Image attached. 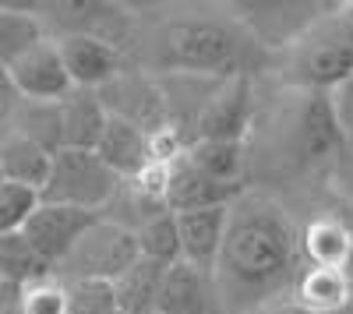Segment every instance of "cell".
<instances>
[{"label":"cell","instance_id":"1","mask_svg":"<svg viewBox=\"0 0 353 314\" xmlns=\"http://www.w3.org/2000/svg\"><path fill=\"white\" fill-rule=\"evenodd\" d=\"M297 230L269 194H241L230 205L226 237L216 258V286L226 314H251L297 282Z\"/></svg>","mask_w":353,"mask_h":314},{"label":"cell","instance_id":"2","mask_svg":"<svg viewBox=\"0 0 353 314\" xmlns=\"http://www.w3.org/2000/svg\"><path fill=\"white\" fill-rule=\"evenodd\" d=\"M290 78L307 92H332L353 78V4L318 14L290 50Z\"/></svg>","mask_w":353,"mask_h":314},{"label":"cell","instance_id":"3","mask_svg":"<svg viewBox=\"0 0 353 314\" xmlns=\"http://www.w3.org/2000/svg\"><path fill=\"white\" fill-rule=\"evenodd\" d=\"M248 39L241 28L216 18H176L163 28L159 64L184 74H244L237 71Z\"/></svg>","mask_w":353,"mask_h":314},{"label":"cell","instance_id":"4","mask_svg":"<svg viewBox=\"0 0 353 314\" xmlns=\"http://www.w3.org/2000/svg\"><path fill=\"white\" fill-rule=\"evenodd\" d=\"M121 177L96 156L85 149H61L53 156L50 166V180L39 191V202L50 205H71V209H85V212H99L117 198L121 191Z\"/></svg>","mask_w":353,"mask_h":314},{"label":"cell","instance_id":"5","mask_svg":"<svg viewBox=\"0 0 353 314\" xmlns=\"http://www.w3.org/2000/svg\"><path fill=\"white\" fill-rule=\"evenodd\" d=\"M138 258L141 254H138L134 230H128V226L103 216L96 226H88V230L81 233V240L71 247V254L53 272H61L64 282H71V279L113 282V279H121Z\"/></svg>","mask_w":353,"mask_h":314},{"label":"cell","instance_id":"6","mask_svg":"<svg viewBox=\"0 0 353 314\" xmlns=\"http://www.w3.org/2000/svg\"><path fill=\"white\" fill-rule=\"evenodd\" d=\"M103 216L99 212H85V209H71V205H50V202H39V209L28 216V222L21 226L25 240L36 247V254L50 265L57 269L71 247L81 240V233L88 230V226H96Z\"/></svg>","mask_w":353,"mask_h":314},{"label":"cell","instance_id":"7","mask_svg":"<svg viewBox=\"0 0 353 314\" xmlns=\"http://www.w3.org/2000/svg\"><path fill=\"white\" fill-rule=\"evenodd\" d=\"M343 145L346 141L339 131L332 92H307L297 109V121H293V138H290L293 159L304 166L325 163V159H336L343 152Z\"/></svg>","mask_w":353,"mask_h":314},{"label":"cell","instance_id":"8","mask_svg":"<svg viewBox=\"0 0 353 314\" xmlns=\"http://www.w3.org/2000/svg\"><path fill=\"white\" fill-rule=\"evenodd\" d=\"M251 113V78H223L198 109V141H244Z\"/></svg>","mask_w":353,"mask_h":314},{"label":"cell","instance_id":"9","mask_svg":"<svg viewBox=\"0 0 353 314\" xmlns=\"http://www.w3.org/2000/svg\"><path fill=\"white\" fill-rule=\"evenodd\" d=\"M8 74H11L14 92L25 96L28 103H61L74 89L53 39H43L32 50H25L8 67Z\"/></svg>","mask_w":353,"mask_h":314},{"label":"cell","instance_id":"10","mask_svg":"<svg viewBox=\"0 0 353 314\" xmlns=\"http://www.w3.org/2000/svg\"><path fill=\"white\" fill-rule=\"evenodd\" d=\"M159 314H226L219 297L216 275L209 269H198L191 262H176L163 275L159 290Z\"/></svg>","mask_w":353,"mask_h":314},{"label":"cell","instance_id":"11","mask_svg":"<svg viewBox=\"0 0 353 314\" xmlns=\"http://www.w3.org/2000/svg\"><path fill=\"white\" fill-rule=\"evenodd\" d=\"M244 194L241 184H223L205 177L201 169H194L184 156L170 166V187H166V212H198V209H223L233 205Z\"/></svg>","mask_w":353,"mask_h":314},{"label":"cell","instance_id":"12","mask_svg":"<svg viewBox=\"0 0 353 314\" xmlns=\"http://www.w3.org/2000/svg\"><path fill=\"white\" fill-rule=\"evenodd\" d=\"M57 50H61L64 71L71 78L74 89H92L99 92L103 85H110L117 78V50L88 32H71L64 39H57Z\"/></svg>","mask_w":353,"mask_h":314},{"label":"cell","instance_id":"13","mask_svg":"<svg viewBox=\"0 0 353 314\" xmlns=\"http://www.w3.org/2000/svg\"><path fill=\"white\" fill-rule=\"evenodd\" d=\"M226 216H230V205L176 216V230H181V262H191V265L209 269V272L216 269L219 247H223V237H226Z\"/></svg>","mask_w":353,"mask_h":314},{"label":"cell","instance_id":"14","mask_svg":"<svg viewBox=\"0 0 353 314\" xmlns=\"http://www.w3.org/2000/svg\"><path fill=\"white\" fill-rule=\"evenodd\" d=\"M96 156L113 169L121 180H131L138 169L152 159L149 152V134L141 127H134L124 117H106V127L96 141Z\"/></svg>","mask_w":353,"mask_h":314},{"label":"cell","instance_id":"15","mask_svg":"<svg viewBox=\"0 0 353 314\" xmlns=\"http://www.w3.org/2000/svg\"><path fill=\"white\" fill-rule=\"evenodd\" d=\"M106 106L99 103V92L92 89H71L61 99V134L64 149H85L96 152V141L106 127Z\"/></svg>","mask_w":353,"mask_h":314},{"label":"cell","instance_id":"16","mask_svg":"<svg viewBox=\"0 0 353 314\" xmlns=\"http://www.w3.org/2000/svg\"><path fill=\"white\" fill-rule=\"evenodd\" d=\"M50 166H53V156L18 131L0 145V180L43 191L46 180H50Z\"/></svg>","mask_w":353,"mask_h":314},{"label":"cell","instance_id":"17","mask_svg":"<svg viewBox=\"0 0 353 314\" xmlns=\"http://www.w3.org/2000/svg\"><path fill=\"white\" fill-rule=\"evenodd\" d=\"M166 269H170V265H159V262H149V258H138L121 279H113L117 307H121L124 314H156Z\"/></svg>","mask_w":353,"mask_h":314},{"label":"cell","instance_id":"18","mask_svg":"<svg viewBox=\"0 0 353 314\" xmlns=\"http://www.w3.org/2000/svg\"><path fill=\"white\" fill-rule=\"evenodd\" d=\"M304 311L311 314H332L339 311L343 304H350V286L343 279V269H307L297 275V282H293V297Z\"/></svg>","mask_w":353,"mask_h":314},{"label":"cell","instance_id":"19","mask_svg":"<svg viewBox=\"0 0 353 314\" xmlns=\"http://www.w3.org/2000/svg\"><path fill=\"white\" fill-rule=\"evenodd\" d=\"M353 244V230L339 219H314L301 233V251L314 269H343Z\"/></svg>","mask_w":353,"mask_h":314},{"label":"cell","instance_id":"20","mask_svg":"<svg viewBox=\"0 0 353 314\" xmlns=\"http://www.w3.org/2000/svg\"><path fill=\"white\" fill-rule=\"evenodd\" d=\"M184 159L201 169L205 177L223 180V184H241V166H244V141H194L188 145Z\"/></svg>","mask_w":353,"mask_h":314},{"label":"cell","instance_id":"21","mask_svg":"<svg viewBox=\"0 0 353 314\" xmlns=\"http://www.w3.org/2000/svg\"><path fill=\"white\" fill-rule=\"evenodd\" d=\"M46 275H53V269L36 254V247L25 240V233L0 237V282L28 286V282L46 279Z\"/></svg>","mask_w":353,"mask_h":314},{"label":"cell","instance_id":"22","mask_svg":"<svg viewBox=\"0 0 353 314\" xmlns=\"http://www.w3.org/2000/svg\"><path fill=\"white\" fill-rule=\"evenodd\" d=\"M134 240H138L141 258L159 262V265H176L181 262V230H176V216L173 212H159L152 219H145L134 230Z\"/></svg>","mask_w":353,"mask_h":314},{"label":"cell","instance_id":"23","mask_svg":"<svg viewBox=\"0 0 353 314\" xmlns=\"http://www.w3.org/2000/svg\"><path fill=\"white\" fill-rule=\"evenodd\" d=\"M43 21L18 8H0V67H11L25 50L43 43Z\"/></svg>","mask_w":353,"mask_h":314},{"label":"cell","instance_id":"24","mask_svg":"<svg viewBox=\"0 0 353 314\" xmlns=\"http://www.w3.org/2000/svg\"><path fill=\"white\" fill-rule=\"evenodd\" d=\"M18 134L28 141L43 145L50 156L64 149V134H61V103H28L18 113Z\"/></svg>","mask_w":353,"mask_h":314},{"label":"cell","instance_id":"25","mask_svg":"<svg viewBox=\"0 0 353 314\" xmlns=\"http://www.w3.org/2000/svg\"><path fill=\"white\" fill-rule=\"evenodd\" d=\"M36 209H39V191L0 180V237L21 233V226L28 222V216Z\"/></svg>","mask_w":353,"mask_h":314},{"label":"cell","instance_id":"26","mask_svg":"<svg viewBox=\"0 0 353 314\" xmlns=\"http://www.w3.org/2000/svg\"><path fill=\"white\" fill-rule=\"evenodd\" d=\"M64 293H68V311L64 314H110V311H117L113 282L71 279V282H64Z\"/></svg>","mask_w":353,"mask_h":314},{"label":"cell","instance_id":"27","mask_svg":"<svg viewBox=\"0 0 353 314\" xmlns=\"http://www.w3.org/2000/svg\"><path fill=\"white\" fill-rule=\"evenodd\" d=\"M68 311V293L61 279H36L21 286V314H64Z\"/></svg>","mask_w":353,"mask_h":314},{"label":"cell","instance_id":"28","mask_svg":"<svg viewBox=\"0 0 353 314\" xmlns=\"http://www.w3.org/2000/svg\"><path fill=\"white\" fill-rule=\"evenodd\" d=\"M332 103H336L343 141H346V149H353V78H346L339 89H332Z\"/></svg>","mask_w":353,"mask_h":314},{"label":"cell","instance_id":"29","mask_svg":"<svg viewBox=\"0 0 353 314\" xmlns=\"http://www.w3.org/2000/svg\"><path fill=\"white\" fill-rule=\"evenodd\" d=\"M332 180H336V187L353 202V149H343V152L336 156V163H332Z\"/></svg>","mask_w":353,"mask_h":314},{"label":"cell","instance_id":"30","mask_svg":"<svg viewBox=\"0 0 353 314\" xmlns=\"http://www.w3.org/2000/svg\"><path fill=\"white\" fill-rule=\"evenodd\" d=\"M251 314H311V311H304L297 300H272V304H265Z\"/></svg>","mask_w":353,"mask_h":314},{"label":"cell","instance_id":"31","mask_svg":"<svg viewBox=\"0 0 353 314\" xmlns=\"http://www.w3.org/2000/svg\"><path fill=\"white\" fill-rule=\"evenodd\" d=\"M343 279H346L350 297H353V244H350V254H346V262H343Z\"/></svg>","mask_w":353,"mask_h":314},{"label":"cell","instance_id":"32","mask_svg":"<svg viewBox=\"0 0 353 314\" xmlns=\"http://www.w3.org/2000/svg\"><path fill=\"white\" fill-rule=\"evenodd\" d=\"M14 92V85H11V74H8V67H0V99H8Z\"/></svg>","mask_w":353,"mask_h":314},{"label":"cell","instance_id":"33","mask_svg":"<svg viewBox=\"0 0 353 314\" xmlns=\"http://www.w3.org/2000/svg\"><path fill=\"white\" fill-rule=\"evenodd\" d=\"M332 314H353V300H350V304H343V307H339V311H332Z\"/></svg>","mask_w":353,"mask_h":314},{"label":"cell","instance_id":"34","mask_svg":"<svg viewBox=\"0 0 353 314\" xmlns=\"http://www.w3.org/2000/svg\"><path fill=\"white\" fill-rule=\"evenodd\" d=\"M110 314H124V311H121V307H117V311H110Z\"/></svg>","mask_w":353,"mask_h":314},{"label":"cell","instance_id":"35","mask_svg":"<svg viewBox=\"0 0 353 314\" xmlns=\"http://www.w3.org/2000/svg\"><path fill=\"white\" fill-rule=\"evenodd\" d=\"M156 314H159V311H156Z\"/></svg>","mask_w":353,"mask_h":314}]
</instances>
